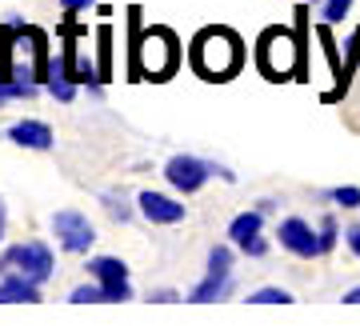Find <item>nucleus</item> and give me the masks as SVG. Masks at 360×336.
Listing matches in <instances>:
<instances>
[{"label":"nucleus","instance_id":"20e7f679","mask_svg":"<svg viewBox=\"0 0 360 336\" xmlns=\"http://www.w3.org/2000/svg\"><path fill=\"white\" fill-rule=\"evenodd\" d=\"M0 276H25V280H32V285H44V280L52 276L49 245H40V240L13 245L4 257H0Z\"/></svg>","mask_w":360,"mask_h":336},{"label":"nucleus","instance_id":"2eb2a0df","mask_svg":"<svg viewBox=\"0 0 360 336\" xmlns=\"http://www.w3.org/2000/svg\"><path fill=\"white\" fill-rule=\"evenodd\" d=\"M248 304H292V292H284V288H257Z\"/></svg>","mask_w":360,"mask_h":336},{"label":"nucleus","instance_id":"aec40b11","mask_svg":"<svg viewBox=\"0 0 360 336\" xmlns=\"http://www.w3.org/2000/svg\"><path fill=\"white\" fill-rule=\"evenodd\" d=\"M104 288V300H132V285H101Z\"/></svg>","mask_w":360,"mask_h":336},{"label":"nucleus","instance_id":"a211bd4d","mask_svg":"<svg viewBox=\"0 0 360 336\" xmlns=\"http://www.w3.org/2000/svg\"><path fill=\"white\" fill-rule=\"evenodd\" d=\"M333 200L336 205H345V208H360V188H333Z\"/></svg>","mask_w":360,"mask_h":336},{"label":"nucleus","instance_id":"f8f14e48","mask_svg":"<svg viewBox=\"0 0 360 336\" xmlns=\"http://www.w3.org/2000/svg\"><path fill=\"white\" fill-rule=\"evenodd\" d=\"M89 272H92V280H101V285H124L129 280L124 260H116V257H92Z\"/></svg>","mask_w":360,"mask_h":336},{"label":"nucleus","instance_id":"393cba45","mask_svg":"<svg viewBox=\"0 0 360 336\" xmlns=\"http://www.w3.org/2000/svg\"><path fill=\"white\" fill-rule=\"evenodd\" d=\"M345 304H360V288H348V292H345Z\"/></svg>","mask_w":360,"mask_h":336},{"label":"nucleus","instance_id":"9b49d317","mask_svg":"<svg viewBox=\"0 0 360 336\" xmlns=\"http://www.w3.org/2000/svg\"><path fill=\"white\" fill-rule=\"evenodd\" d=\"M40 285L25 280V276H4L0 280V304H37Z\"/></svg>","mask_w":360,"mask_h":336},{"label":"nucleus","instance_id":"b1692460","mask_svg":"<svg viewBox=\"0 0 360 336\" xmlns=\"http://www.w3.org/2000/svg\"><path fill=\"white\" fill-rule=\"evenodd\" d=\"M65 4V13H80V8H89V0H60Z\"/></svg>","mask_w":360,"mask_h":336},{"label":"nucleus","instance_id":"f3484780","mask_svg":"<svg viewBox=\"0 0 360 336\" xmlns=\"http://www.w3.org/2000/svg\"><path fill=\"white\" fill-rule=\"evenodd\" d=\"M348 8H352V0H328V4H324V20L336 25V20H345L348 16Z\"/></svg>","mask_w":360,"mask_h":336},{"label":"nucleus","instance_id":"f03ea898","mask_svg":"<svg viewBox=\"0 0 360 336\" xmlns=\"http://www.w3.org/2000/svg\"><path fill=\"white\" fill-rule=\"evenodd\" d=\"M176 56H180L176 37H172L168 28H148V32L136 28V44H132V72H136V77H148V80L172 77Z\"/></svg>","mask_w":360,"mask_h":336},{"label":"nucleus","instance_id":"6ab92c4d","mask_svg":"<svg viewBox=\"0 0 360 336\" xmlns=\"http://www.w3.org/2000/svg\"><path fill=\"white\" fill-rule=\"evenodd\" d=\"M333 245H336V220H333V217H324V220H321V248L328 252Z\"/></svg>","mask_w":360,"mask_h":336},{"label":"nucleus","instance_id":"7ed1b4c3","mask_svg":"<svg viewBox=\"0 0 360 336\" xmlns=\"http://www.w3.org/2000/svg\"><path fill=\"white\" fill-rule=\"evenodd\" d=\"M257 65L269 80H288L300 65V49H296V37L284 32V28H269L257 44Z\"/></svg>","mask_w":360,"mask_h":336},{"label":"nucleus","instance_id":"f257e3e1","mask_svg":"<svg viewBox=\"0 0 360 336\" xmlns=\"http://www.w3.org/2000/svg\"><path fill=\"white\" fill-rule=\"evenodd\" d=\"M240 40L232 37L229 28H205L193 40V68L205 80H229L240 68Z\"/></svg>","mask_w":360,"mask_h":336},{"label":"nucleus","instance_id":"0eeeda50","mask_svg":"<svg viewBox=\"0 0 360 336\" xmlns=\"http://www.w3.org/2000/svg\"><path fill=\"white\" fill-rule=\"evenodd\" d=\"M165 176L176 193L188 196V193H196V188H205V181L212 176V168H208L205 160H196V156H172L165 164Z\"/></svg>","mask_w":360,"mask_h":336},{"label":"nucleus","instance_id":"4468645a","mask_svg":"<svg viewBox=\"0 0 360 336\" xmlns=\"http://www.w3.org/2000/svg\"><path fill=\"white\" fill-rule=\"evenodd\" d=\"M44 84H49V92L52 96H56V101H72V96H77V80L72 77H65V72H52L49 80H44Z\"/></svg>","mask_w":360,"mask_h":336},{"label":"nucleus","instance_id":"4be33fe9","mask_svg":"<svg viewBox=\"0 0 360 336\" xmlns=\"http://www.w3.org/2000/svg\"><path fill=\"white\" fill-rule=\"evenodd\" d=\"M148 300H160V304H168V300H176V292H172V288H156V292H148Z\"/></svg>","mask_w":360,"mask_h":336},{"label":"nucleus","instance_id":"1a4fd4ad","mask_svg":"<svg viewBox=\"0 0 360 336\" xmlns=\"http://www.w3.org/2000/svg\"><path fill=\"white\" fill-rule=\"evenodd\" d=\"M136 205H141L144 220H153V224H176V220H184V205H176L165 193H141Z\"/></svg>","mask_w":360,"mask_h":336},{"label":"nucleus","instance_id":"ddd939ff","mask_svg":"<svg viewBox=\"0 0 360 336\" xmlns=\"http://www.w3.org/2000/svg\"><path fill=\"white\" fill-rule=\"evenodd\" d=\"M260 224H264V212H260V208H257V212H240V217H236V220L229 224L232 245L245 248L248 240H257V236H260Z\"/></svg>","mask_w":360,"mask_h":336},{"label":"nucleus","instance_id":"6e6552de","mask_svg":"<svg viewBox=\"0 0 360 336\" xmlns=\"http://www.w3.org/2000/svg\"><path fill=\"white\" fill-rule=\"evenodd\" d=\"M281 245L288 248V252H296V257H321L324 248H321V236L312 233L304 220H284L281 224Z\"/></svg>","mask_w":360,"mask_h":336},{"label":"nucleus","instance_id":"423d86ee","mask_svg":"<svg viewBox=\"0 0 360 336\" xmlns=\"http://www.w3.org/2000/svg\"><path fill=\"white\" fill-rule=\"evenodd\" d=\"M52 233H56V240H60L65 252H89L92 240H96L89 217H84V212H72V208L52 217Z\"/></svg>","mask_w":360,"mask_h":336},{"label":"nucleus","instance_id":"39448f33","mask_svg":"<svg viewBox=\"0 0 360 336\" xmlns=\"http://www.w3.org/2000/svg\"><path fill=\"white\" fill-rule=\"evenodd\" d=\"M229 276H232V248L229 245H217L212 252H208V276L193 288V292H188V300H193V304H208V300H217L220 292L229 288Z\"/></svg>","mask_w":360,"mask_h":336},{"label":"nucleus","instance_id":"5701e85b","mask_svg":"<svg viewBox=\"0 0 360 336\" xmlns=\"http://www.w3.org/2000/svg\"><path fill=\"white\" fill-rule=\"evenodd\" d=\"M348 248H352V252H356V257H360V224H356V228H348Z\"/></svg>","mask_w":360,"mask_h":336},{"label":"nucleus","instance_id":"9d476101","mask_svg":"<svg viewBox=\"0 0 360 336\" xmlns=\"http://www.w3.org/2000/svg\"><path fill=\"white\" fill-rule=\"evenodd\" d=\"M8 136H13L20 148H37V153L52 148V129L44 120H16L13 129H8Z\"/></svg>","mask_w":360,"mask_h":336},{"label":"nucleus","instance_id":"dca6fc26","mask_svg":"<svg viewBox=\"0 0 360 336\" xmlns=\"http://www.w3.org/2000/svg\"><path fill=\"white\" fill-rule=\"evenodd\" d=\"M72 304H101L104 300V288H101V280L96 285H80V288H72Z\"/></svg>","mask_w":360,"mask_h":336},{"label":"nucleus","instance_id":"a878e982","mask_svg":"<svg viewBox=\"0 0 360 336\" xmlns=\"http://www.w3.org/2000/svg\"><path fill=\"white\" fill-rule=\"evenodd\" d=\"M0 236H4V205H0Z\"/></svg>","mask_w":360,"mask_h":336},{"label":"nucleus","instance_id":"412c9836","mask_svg":"<svg viewBox=\"0 0 360 336\" xmlns=\"http://www.w3.org/2000/svg\"><path fill=\"white\" fill-rule=\"evenodd\" d=\"M108 212L120 217V220H129V205H124V200H116V196H108Z\"/></svg>","mask_w":360,"mask_h":336}]
</instances>
